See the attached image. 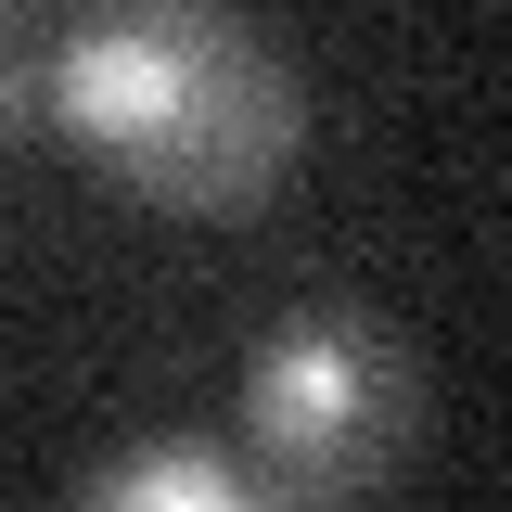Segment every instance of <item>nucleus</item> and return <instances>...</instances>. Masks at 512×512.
<instances>
[{"label": "nucleus", "instance_id": "obj_3", "mask_svg": "<svg viewBox=\"0 0 512 512\" xmlns=\"http://www.w3.org/2000/svg\"><path fill=\"white\" fill-rule=\"evenodd\" d=\"M77 500H90V512H244L256 474H244V448L141 436V448H116V461H90V474H77Z\"/></svg>", "mask_w": 512, "mask_h": 512}, {"label": "nucleus", "instance_id": "obj_4", "mask_svg": "<svg viewBox=\"0 0 512 512\" xmlns=\"http://www.w3.org/2000/svg\"><path fill=\"white\" fill-rule=\"evenodd\" d=\"M26 116H39V52H26V39H13V13H0V141H13Z\"/></svg>", "mask_w": 512, "mask_h": 512}, {"label": "nucleus", "instance_id": "obj_2", "mask_svg": "<svg viewBox=\"0 0 512 512\" xmlns=\"http://www.w3.org/2000/svg\"><path fill=\"white\" fill-rule=\"evenodd\" d=\"M423 436V372L372 308H295L244 346V474L269 500H359Z\"/></svg>", "mask_w": 512, "mask_h": 512}, {"label": "nucleus", "instance_id": "obj_1", "mask_svg": "<svg viewBox=\"0 0 512 512\" xmlns=\"http://www.w3.org/2000/svg\"><path fill=\"white\" fill-rule=\"evenodd\" d=\"M52 128L167 218H244L308 154V90L231 0H103L52 52Z\"/></svg>", "mask_w": 512, "mask_h": 512}]
</instances>
